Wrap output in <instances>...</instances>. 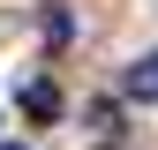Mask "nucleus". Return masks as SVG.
<instances>
[{
	"label": "nucleus",
	"mask_w": 158,
	"mask_h": 150,
	"mask_svg": "<svg viewBox=\"0 0 158 150\" xmlns=\"http://www.w3.org/2000/svg\"><path fill=\"white\" fill-rule=\"evenodd\" d=\"M23 112H38V120H53V112H60V90H53L45 75H38V83H23Z\"/></svg>",
	"instance_id": "f257e3e1"
},
{
	"label": "nucleus",
	"mask_w": 158,
	"mask_h": 150,
	"mask_svg": "<svg viewBox=\"0 0 158 150\" xmlns=\"http://www.w3.org/2000/svg\"><path fill=\"white\" fill-rule=\"evenodd\" d=\"M128 98H158V53H143L128 68Z\"/></svg>",
	"instance_id": "f03ea898"
},
{
	"label": "nucleus",
	"mask_w": 158,
	"mask_h": 150,
	"mask_svg": "<svg viewBox=\"0 0 158 150\" xmlns=\"http://www.w3.org/2000/svg\"><path fill=\"white\" fill-rule=\"evenodd\" d=\"M0 150H23V143H0Z\"/></svg>",
	"instance_id": "7ed1b4c3"
}]
</instances>
